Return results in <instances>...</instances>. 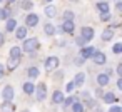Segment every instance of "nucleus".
Here are the masks:
<instances>
[{"mask_svg": "<svg viewBox=\"0 0 122 112\" xmlns=\"http://www.w3.org/2000/svg\"><path fill=\"white\" fill-rule=\"evenodd\" d=\"M45 2H52V0H45Z\"/></svg>", "mask_w": 122, "mask_h": 112, "instance_id": "44", "label": "nucleus"}, {"mask_svg": "<svg viewBox=\"0 0 122 112\" xmlns=\"http://www.w3.org/2000/svg\"><path fill=\"white\" fill-rule=\"evenodd\" d=\"M112 37H114V30H112L110 27H109V29H105V30L102 32V40H104V42H109Z\"/></svg>", "mask_w": 122, "mask_h": 112, "instance_id": "20", "label": "nucleus"}, {"mask_svg": "<svg viewBox=\"0 0 122 112\" xmlns=\"http://www.w3.org/2000/svg\"><path fill=\"white\" fill-rule=\"evenodd\" d=\"M84 82H85V74H84V72L75 74V77H74V84H75V87H82Z\"/></svg>", "mask_w": 122, "mask_h": 112, "instance_id": "14", "label": "nucleus"}, {"mask_svg": "<svg viewBox=\"0 0 122 112\" xmlns=\"http://www.w3.org/2000/svg\"><path fill=\"white\" fill-rule=\"evenodd\" d=\"M117 87H119V90H122V77H119V80H117Z\"/></svg>", "mask_w": 122, "mask_h": 112, "instance_id": "39", "label": "nucleus"}, {"mask_svg": "<svg viewBox=\"0 0 122 112\" xmlns=\"http://www.w3.org/2000/svg\"><path fill=\"white\" fill-rule=\"evenodd\" d=\"M64 99H65V95H64L60 90H55V92L52 94V102H54V104H62Z\"/></svg>", "mask_w": 122, "mask_h": 112, "instance_id": "17", "label": "nucleus"}, {"mask_svg": "<svg viewBox=\"0 0 122 112\" xmlns=\"http://www.w3.org/2000/svg\"><path fill=\"white\" fill-rule=\"evenodd\" d=\"M64 20H74V12L72 10H65L64 12Z\"/></svg>", "mask_w": 122, "mask_h": 112, "instance_id": "30", "label": "nucleus"}, {"mask_svg": "<svg viewBox=\"0 0 122 112\" xmlns=\"http://www.w3.org/2000/svg\"><path fill=\"white\" fill-rule=\"evenodd\" d=\"M62 30H64L65 34H72V32L75 30L74 20H65V22H64V25H62Z\"/></svg>", "mask_w": 122, "mask_h": 112, "instance_id": "13", "label": "nucleus"}, {"mask_svg": "<svg viewBox=\"0 0 122 112\" xmlns=\"http://www.w3.org/2000/svg\"><path fill=\"white\" fill-rule=\"evenodd\" d=\"M74 89H75V84H74V80H72V82H67V84H65V92H67V94H70V92H72Z\"/></svg>", "mask_w": 122, "mask_h": 112, "instance_id": "31", "label": "nucleus"}, {"mask_svg": "<svg viewBox=\"0 0 122 112\" xmlns=\"http://www.w3.org/2000/svg\"><path fill=\"white\" fill-rule=\"evenodd\" d=\"M15 110V104H12V100H4L0 105V112H14Z\"/></svg>", "mask_w": 122, "mask_h": 112, "instance_id": "9", "label": "nucleus"}, {"mask_svg": "<svg viewBox=\"0 0 122 112\" xmlns=\"http://www.w3.org/2000/svg\"><path fill=\"white\" fill-rule=\"evenodd\" d=\"M39 74H40V70H39L37 67H30V69L27 70V75H29L30 79H37V77H39Z\"/></svg>", "mask_w": 122, "mask_h": 112, "instance_id": "22", "label": "nucleus"}, {"mask_svg": "<svg viewBox=\"0 0 122 112\" xmlns=\"http://www.w3.org/2000/svg\"><path fill=\"white\" fill-rule=\"evenodd\" d=\"M17 27L19 25H17V20L15 19H7V24H5V30L7 32H15Z\"/></svg>", "mask_w": 122, "mask_h": 112, "instance_id": "16", "label": "nucleus"}, {"mask_svg": "<svg viewBox=\"0 0 122 112\" xmlns=\"http://www.w3.org/2000/svg\"><path fill=\"white\" fill-rule=\"evenodd\" d=\"M37 24H39V15H37V14H29V15L25 17V25H27L29 29L35 27Z\"/></svg>", "mask_w": 122, "mask_h": 112, "instance_id": "5", "label": "nucleus"}, {"mask_svg": "<svg viewBox=\"0 0 122 112\" xmlns=\"http://www.w3.org/2000/svg\"><path fill=\"white\" fill-rule=\"evenodd\" d=\"M117 10L122 14V0H119V2H117Z\"/></svg>", "mask_w": 122, "mask_h": 112, "instance_id": "38", "label": "nucleus"}, {"mask_svg": "<svg viewBox=\"0 0 122 112\" xmlns=\"http://www.w3.org/2000/svg\"><path fill=\"white\" fill-rule=\"evenodd\" d=\"M27 32H29V27L25 25V27H17L15 29V37L19 39V40H24L25 37H27Z\"/></svg>", "mask_w": 122, "mask_h": 112, "instance_id": "10", "label": "nucleus"}, {"mask_svg": "<svg viewBox=\"0 0 122 112\" xmlns=\"http://www.w3.org/2000/svg\"><path fill=\"white\" fill-rule=\"evenodd\" d=\"M94 34H95V32H94L92 27H82V29H80V35H82L84 39H87V40H92V39H94Z\"/></svg>", "mask_w": 122, "mask_h": 112, "instance_id": "7", "label": "nucleus"}, {"mask_svg": "<svg viewBox=\"0 0 122 112\" xmlns=\"http://www.w3.org/2000/svg\"><path fill=\"white\" fill-rule=\"evenodd\" d=\"M4 74H5V67H4L2 64H0V79L4 77Z\"/></svg>", "mask_w": 122, "mask_h": 112, "instance_id": "36", "label": "nucleus"}, {"mask_svg": "<svg viewBox=\"0 0 122 112\" xmlns=\"http://www.w3.org/2000/svg\"><path fill=\"white\" fill-rule=\"evenodd\" d=\"M2 2H7V0H0V4H2Z\"/></svg>", "mask_w": 122, "mask_h": 112, "instance_id": "42", "label": "nucleus"}, {"mask_svg": "<svg viewBox=\"0 0 122 112\" xmlns=\"http://www.w3.org/2000/svg\"><path fill=\"white\" fill-rule=\"evenodd\" d=\"M44 14H45L49 19H54V17L57 15V9H55V5H47V7L44 9Z\"/></svg>", "mask_w": 122, "mask_h": 112, "instance_id": "15", "label": "nucleus"}, {"mask_svg": "<svg viewBox=\"0 0 122 112\" xmlns=\"http://www.w3.org/2000/svg\"><path fill=\"white\" fill-rule=\"evenodd\" d=\"M72 112H85V105L80 102H74L72 104Z\"/></svg>", "mask_w": 122, "mask_h": 112, "instance_id": "23", "label": "nucleus"}, {"mask_svg": "<svg viewBox=\"0 0 122 112\" xmlns=\"http://www.w3.org/2000/svg\"><path fill=\"white\" fill-rule=\"evenodd\" d=\"M59 64H60V60H59V57H55V55H50V57H47L45 59V69L47 70H54V69H57L59 67Z\"/></svg>", "mask_w": 122, "mask_h": 112, "instance_id": "2", "label": "nucleus"}, {"mask_svg": "<svg viewBox=\"0 0 122 112\" xmlns=\"http://www.w3.org/2000/svg\"><path fill=\"white\" fill-rule=\"evenodd\" d=\"M32 7H34V4L30 2V0H24V2H22V9L24 10H30Z\"/></svg>", "mask_w": 122, "mask_h": 112, "instance_id": "29", "label": "nucleus"}, {"mask_svg": "<svg viewBox=\"0 0 122 112\" xmlns=\"http://www.w3.org/2000/svg\"><path fill=\"white\" fill-rule=\"evenodd\" d=\"M109 82H110V75H109L107 72H104V74H99V75H97V84H99L100 87H105Z\"/></svg>", "mask_w": 122, "mask_h": 112, "instance_id": "8", "label": "nucleus"}, {"mask_svg": "<svg viewBox=\"0 0 122 112\" xmlns=\"http://www.w3.org/2000/svg\"><path fill=\"white\" fill-rule=\"evenodd\" d=\"M100 20H102V22L110 20V12H104V14H100Z\"/></svg>", "mask_w": 122, "mask_h": 112, "instance_id": "33", "label": "nucleus"}, {"mask_svg": "<svg viewBox=\"0 0 122 112\" xmlns=\"http://www.w3.org/2000/svg\"><path fill=\"white\" fill-rule=\"evenodd\" d=\"M19 64H20V57H10L9 62H7V69L9 70H15L19 67Z\"/></svg>", "mask_w": 122, "mask_h": 112, "instance_id": "12", "label": "nucleus"}, {"mask_svg": "<svg viewBox=\"0 0 122 112\" xmlns=\"http://www.w3.org/2000/svg\"><path fill=\"white\" fill-rule=\"evenodd\" d=\"M44 30H45L47 35H54V34H55V27H54L52 24H47V25L44 27Z\"/></svg>", "mask_w": 122, "mask_h": 112, "instance_id": "26", "label": "nucleus"}, {"mask_svg": "<svg viewBox=\"0 0 122 112\" xmlns=\"http://www.w3.org/2000/svg\"><path fill=\"white\" fill-rule=\"evenodd\" d=\"M92 60H94V64H97V65H104V64L107 62V57H105L104 52H97V50H95V54L92 55Z\"/></svg>", "mask_w": 122, "mask_h": 112, "instance_id": "6", "label": "nucleus"}, {"mask_svg": "<svg viewBox=\"0 0 122 112\" xmlns=\"http://www.w3.org/2000/svg\"><path fill=\"white\" fill-rule=\"evenodd\" d=\"M35 95H37V100H44L47 97V85L44 82H40L37 87H35Z\"/></svg>", "mask_w": 122, "mask_h": 112, "instance_id": "3", "label": "nucleus"}, {"mask_svg": "<svg viewBox=\"0 0 122 112\" xmlns=\"http://www.w3.org/2000/svg\"><path fill=\"white\" fill-rule=\"evenodd\" d=\"M24 112H30V110H24Z\"/></svg>", "mask_w": 122, "mask_h": 112, "instance_id": "45", "label": "nucleus"}, {"mask_svg": "<svg viewBox=\"0 0 122 112\" xmlns=\"http://www.w3.org/2000/svg\"><path fill=\"white\" fill-rule=\"evenodd\" d=\"M87 42H89V40H87V39H84V37H82V35H80V37H77V39H75V44H77V45H79V47H85V44H87Z\"/></svg>", "mask_w": 122, "mask_h": 112, "instance_id": "27", "label": "nucleus"}, {"mask_svg": "<svg viewBox=\"0 0 122 112\" xmlns=\"http://www.w3.org/2000/svg\"><path fill=\"white\" fill-rule=\"evenodd\" d=\"M95 7H97V10H99L100 14H104V12H110V7H109V4H107V2H104V0H100V2H99Z\"/></svg>", "mask_w": 122, "mask_h": 112, "instance_id": "18", "label": "nucleus"}, {"mask_svg": "<svg viewBox=\"0 0 122 112\" xmlns=\"http://www.w3.org/2000/svg\"><path fill=\"white\" fill-rule=\"evenodd\" d=\"M12 12L9 10V9H0V20H7V19H10L9 15H10Z\"/></svg>", "mask_w": 122, "mask_h": 112, "instance_id": "25", "label": "nucleus"}, {"mask_svg": "<svg viewBox=\"0 0 122 112\" xmlns=\"http://www.w3.org/2000/svg\"><path fill=\"white\" fill-rule=\"evenodd\" d=\"M20 54H22V47L14 45V47L10 49V57H20Z\"/></svg>", "mask_w": 122, "mask_h": 112, "instance_id": "24", "label": "nucleus"}, {"mask_svg": "<svg viewBox=\"0 0 122 112\" xmlns=\"http://www.w3.org/2000/svg\"><path fill=\"white\" fill-rule=\"evenodd\" d=\"M40 47V42L37 39H24V44H22V50L24 52H29V54H34L35 50H39Z\"/></svg>", "mask_w": 122, "mask_h": 112, "instance_id": "1", "label": "nucleus"}, {"mask_svg": "<svg viewBox=\"0 0 122 112\" xmlns=\"http://www.w3.org/2000/svg\"><path fill=\"white\" fill-rule=\"evenodd\" d=\"M17 0H7V4H15Z\"/></svg>", "mask_w": 122, "mask_h": 112, "instance_id": "41", "label": "nucleus"}, {"mask_svg": "<svg viewBox=\"0 0 122 112\" xmlns=\"http://www.w3.org/2000/svg\"><path fill=\"white\" fill-rule=\"evenodd\" d=\"M94 54H95V49L94 47H80V55L84 59H90Z\"/></svg>", "mask_w": 122, "mask_h": 112, "instance_id": "11", "label": "nucleus"}, {"mask_svg": "<svg viewBox=\"0 0 122 112\" xmlns=\"http://www.w3.org/2000/svg\"><path fill=\"white\" fill-rule=\"evenodd\" d=\"M22 89H24V92H25L27 95H30V94L35 92V85H34V82H25Z\"/></svg>", "mask_w": 122, "mask_h": 112, "instance_id": "19", "label": "nucleus"}, {"mask_svg": "<svg viewBox=\"0 0 122 112\" xmlns=\"http://www.w3.org/2000/svg\"><path fill=\"white\" fill-rule=\"evenodd\" d=\"M94 112H102V109H100V107H95V109H94Z\"/></svg>", "mask_w": 122, "mask_h": 112, "instance_id": "40", "label": "nucleus"}, {"mask_svg": "<svg viewBox=\"0 0 122 112\" xmlns=\"http://www.w3.org/2000/svg\"><path fill=\"white\" fill-rule=\"evenodd\" d=\"M4 44H5V37H4V34H2V32H0V47H2Z\"/></svg>", "mask_w": 122, "mask_h": 112, "instance_id": "35", "label": "nucleus"}, {"mask_svg": "<svg viewBox=\"0 0 122 112\" xmlns=\"http://www.w3.org/2000/svg\"><path fill=\"white\" fill-rule=\"evenodd\" d=\"M112 52H114V54H122V42L115 44V45L112 47Z\"/></svg>", "mask_w": 122, "mask_h": 112, "instance_id": "32", "label": "nucleus"}, {"mask_svg": "<svg viewBox=\"0 0 122 112\" xmlns=\"http://www.w3.org/2000/svg\"><path fill=\"white\" fill-rule=\"evenodd\" d=\"M70 2H79V0H70Z\"/></svg>", "mask_w": 122, "mask_h": 112, "instance_id": "43", "label": "nucleus"}, {"mask_svg": "<svg viewBox=\"0 0 122 112\" xmlns=\"http://www.w3.org/2000/svg\"><path fill=\"white\" fill-rule=\"evenodd\" d=\"M74 102H75V99H74L72 95H69V97H65V99H64V102H62V104H64V107H69V105H72Z\"/></svg>", "mask_w": 122, "mask_h": 112, "instance_id": "28", "label": "nucleus"}, {"mask_svg": "<svg viewBox=\"0 0 122 112\" xmlns=\"http://www.w3.org/2000/svg\"><path fill=\"white\" fill-rule=\"evenodd\" d=\"M117 74H119V77H122V64L117 65Z\"/></svg>", "mask_w": 122, "mask_h": 112, "instance_id": "37", "label": "nucleus"}, {"mask_svg": "<svg viewBox=\"0 0 122 112\" xmlns=\"http://www.w3.org/2000/svg\"><path fill=\"white\" fill-rule=\"evenodd\" d=\"M14 95H15L14 87H12V85H5L4 90H2V99H4V100H12Z\"/></svg>", "mask_w": 122, "mask_h": 112, "instance_id": "4", "label": "nucleus"}, {"mask_svg": "<svg viewBox=\"0 0 122 112\" xmlns=\"http://www.w3.org/2000/svg\"><path fill=\"white\" fill-rule=\"evenodd\" d=\"M104 102H107V104H114V102H117V97H115V94H112V92H107V94H104Z\"/></svg>", "mask_w": 122, "mask_h": 112, "instance_id": "21", "label": "nucleus"}, {"mask_svg": "<svg viewBox=\"0 0 122 112\" xmlns=\"http://www.w3.org/2000/svg\"><path fill=\"white\" fill-rule=\"evenodd\" d=\"M109 112H122V107H119V105H112V107L109 109Z\"/></svg>", "mask_w": 122, "mask_h": 112, "instance_id": "34", "label": "nucleus"}]
</instances>
